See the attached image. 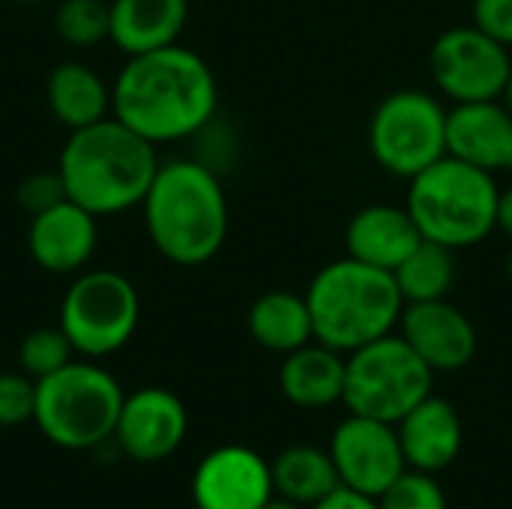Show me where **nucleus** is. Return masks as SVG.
I'll list each match as a JSON object with an SVG mask.
<instances>
[{
	"instance_id": "7ed1b4c3",
	"label": "nucleus",
	"mask_w": 512,
	"mask_h": 509,
	"mask_svg": "<svg viewBox=\"0 0 512 509\" xmlns=\"http://www.w3.org/2000/svg\"><path fill=\"white\" fill-rule=\"evenodd\" d=\"M141 207L150 243L177 267H201L225 246L228 198L204 162H162Z\"/></svg>"
},
{
	"instance_id": "2eb2a0df",
	"label": "nucleus",
	"mask_w": 512,
	"mask_h": 509,
	"mask_svg": "<svg viewBox=\"0 0 512 509\" xmlns=\"http://www.w3.org/2000/svg\"><path fill=\"white\" fill-rule=\"evenodd\" d=\"M99 216L84 210L75 201H60L36 216H30L27 249L30 258L57 276L81 273L99 243Z\"/></svg>"
},
{
	"instance_id": "c85d7f7f",
	"label": "nucleus",
	"mask_w": 512,
	"mask_h": 509,
	"mask_svg": "<svg viewBox=\"0 0 512 509\" xmlns=\"http://www.w3.org/2000/svg\"><path fill=\"white\" fill-rule=\"evenodd\" d=\"M66 198H69L66 195V183H63V177H60L57 168L54 171H36V174L24 177L21 186H18V192H15L18 207L27 210L30 216H36V213H42V210L66 201Z\"/></svg>"
},
{
	"instance_id": "0eeeda50",
	"label": "nucleus",
	"mask_w": 512,
	"mask_h": 509,
	"mask_svg": "<svg viewBox=\"0 0 512 509\" xmlns=\"http://www.w3.org/2000/svg\"><path fill=\"white\" fill-rule=\"evenodd\" d=\"M435 372L399 336H381L345 354V408L381 423H399L426 396H432Z\"/></svg>"
},
{
	"instance_id": "4468645a",
	"label": "nucleus",
	"mask_w": 512,
	"mask_h": 509,
	"mask_svg": "<svg viewBox=\"0 0 512 509\" xmlns=\"http://www.w3.org/2000/svg\"><path fill=\"white\" fill-rule=\"evenodd\" d=\"M396 330L435 375L459 372L477 357V327L459 306L450 303V297L405 303Z\"/></svg>"
},
{
	"instance_id": "f704fd0d",
	"label": "nucleus",
	"mask_w": 512,
	"mask_h": 509,
	"mask_svg": "<svg viewBox=\"0 0 512 509\" xmlns=\"http://www.w3.org/2000/svg\"><path fill=\"white\" fill-rule=\"evenodd\" d=\"M12 3H21V6H36V3H45V0H12Z\"/></svg>"
},
{
	"instance_id": "c756f323",
	"label": "nucleus",
	"mask_w": 512,
	"mask_h": 509,
	"mask_svg": "<svg viewBox=\"0 0 512 509\" xmlns=\"http://www.w3.org/2000/svg\"><path fill=\"white\" fill-rule=\"evenodd\" d=\"M471 24L512 48V0H474Z\"/></svg>"
},
{
	"instance_id": "f3484780",
	"label": "nucleus",
	"mask_w": 512,
	"mask_h": 509,
	"mask_svg": "<svg viewBox=\"0 0 512 509\" xmlns=\"http://www.w3.org/2000/svg\"><path fill=\"white\" fill-rule=\"evenodd\" d=\"M396 432L408 468L423 474H441L444 468H450L465 444L459 411L435 393L426 396L414 411H408L396 423Z\"/></svg>"
},
{
	"instance_id": "b1692460",
	"label": "nucleus",
	"mask_w": 512,
	"mask_h": 509,
	"mask_svg": "<svg viewBox=\"0 0 512 509\" xmlns=\"http://www.w3.org/2000/svg\"><path fill=\"white\" fill-rule=\"evenodd\" d=\"M393 276L405 303L447 300L456 285V252L441 243L420 240V246L393 270Z\"/></svg>"
},
{
	"instance_id": "2f4dec72",
	"label": "nucleus",
	"mask_w": 512,
	"mask_h": 509,
	"mask_svg": "<svg viewBox=\"0 0 512 509\" xmlns=\"http://www.w3.org/2000/svg\"><path fill=\"white\" fill-rule=\"evenodd\" d=\"M498 228L512 237V183L498 192Z\"/></svg>"
},
{
	"instance_id": "a878e982",
	"label": "nucleus",
	"mask_w": 512,
	"mask_h": 509,
	"mask_svg": "<svg viewBox=\"0 0 512 509\" xmlns=\"http://www.w3.org/2000/svg\"><path fill=\"white\" fill-rule=\"evenodd\" d=\"M72 354H75V348H72V342L60 324L57 327H36L21 339L18 363H21L24 375L39 381V378L54 375L57 369L69 366Z\"/></svg>"
},
{
	"instance_id": "412c9836",
	"label": "nucleus",
	"mask_w": 512,
	"mask_h": 509,
	"mask_svg": "<svg viewBox=\"0 0 512 509\" xmlns=\"http://www.w3.org/2000/svg\"><path fill=\"white\" fill-rule=\"evenodd\" d=\"M45 99L51 114L69 129H84L108 117L111 108V90L99 78L96 69L78 60H63L51 69Z\"/></svg>"
},
{
	"instance_id": "423d86ee",
	"label": "nucleus",
	"mask_w": 512,
	"mask_h": 509,
	"mask_svg": "<svg viewBox=\"0 0 512 509\" xmlns=\"http://www.w3.org/2000/svg\"><path fill=\"white\" fill-rule=\"evenodd\" d=\"M126 393L96 363H69L36 381L39 432L63 450H90L114 438Z\"/></svg>"
},
{
	"instance_id": "5701e85b",
	"label": "nucleus",
	"mask_w": 512,
	"mask_h": 509,
	"mask_svg": "<svg viewBox=\"0 0 512 509\" xmlns=\"http://www.w3.org/2000/svg\"><path fill=\"white\" fill-rule=\"evenodd\" d=\"M270 474H273V492L300 507H315L318 501H324L330 492L342 486L330 450L324 453L312 444H294L282 450L270 465Z\"/></svg>"
},
{
	"instance_id": "f8f14e48",
	"label": "nucleus",
	"mask_w": 512,
	"mask_h": 509,
	"mask_svg": "<svg viewBox=\"0 0 512 509\" xmlns=\"http://www.w3.org/2000/svg\"><path fill=\"white\" fill-rule=\"evenodd\" d=\"M192 498L198 509H261L273 498L270 465L252 447H216L195 468Z\"/></svg>"
},
{
	"instance_id": "1a4fd4ad",
	"label": "nucleus",
	"mask_w": 512,
	"mask_h": 509,
	"mask_svg": "<svg viewBox=\"0 0 512 509\" xmlns=\"http://www.w3.org/2000/svg\"><path fill=\"white\" fill-rule=\"evenodd\" d=\"M141 297L114 270H81L60 303V327L75 354L90 360L120 351L138 330Z\"/></svg>"
},
{
	"instance_id": "7c9ffc66",
	"label": "nucleus",
	"mask_w": 512,
	"mask_h": 509,
	"mask_svg": "<svg viewBox=\"0 0 512 509\" xmlns=\"http://www.w3.org/2000/svg\"><path fill=\"white\" fill-rule=\"evenodd\" d=\"M312 509H381V507H378V498H369V495H360V492H354V489L339 486L336 492H330L324 501H318Z\"/></svg>"
},
{
	"instance_id": "393cba45",
	"label": "nucleus",
	"mask_w": 512,
	"mask_h": 509,
	"mask_svg": "<svg viewBox=\"0 0 512 509\" xmlns=\"http://www.w3.org/2000/svg\"><path fill=\"white\" fill-rule=\"evenodd\" d=\"M54 30L66 45L90 48L111 39V3L105 0H63L54 12Z\"/></svg>"
},
{
	"instance_id": "cd10ccee",
	"label": "nucleus",
	"mask_w": 512,
	"mask_h": 509,
	"mask_svg": "<svg viewBox=\"0 0 512 509\" xmlns=\"http://www.w3.org/2000/svg\"><path fill=\"white\" fill-rule=\"evenodd\" d=\"M36 414V381L30 375H0V426L15 429Z\"/></svg>"
},
{
	"instance_id": "6ab92c4d",
	"label": "nucleus",
	"mask_w": 512,
	"mask_h": 509,
	"mask_svg": "<svg viewBox=\"0 0 512 509\" xmlns=\"http://www.w3.org/2000/svg\"><path fill=\"white\" fill-rule=\"evenodd\" d=\"M189 21V0H114L111 42L126 54L174 45Z\"/></svg>"
},
{
	"instance_id": "dca6fc26",
	"label": "nucleus",
	"mask_w": 512,
	"mask_h": 509,
	"mask_svg": "<svg viewBox=\"0 0 512 509\" xmlns=\"http://www.w3.org/2000/svg\"><path fill=\"white\" fill-rule=\"evenodd\" d=\"M447 156L489 174L512 171V117L501 99L459 102L447 111Z\"/></svg>"
},
{
	"instance_id": "6e6552de",
	"label": "nucleus",
	"mask_w": 512,
	"mask_h": 509,
	"mask_svg": "<svg viewBox=\"0 0 512 509\" xmlns=\"http://www.w3.org/2000/svg\"><path fill=\"white\" fill-rule=\"evenodd\" d=\"M369 153L390 177H417L447 156V108L426 90H393L372 111Z\"/></svg>"
},
{
	"instance_id": "f03ea898",
	"label": "nucleus",
	"mask_w": 512,
	"mask_h": 509,
	"mask_svg": "<svg viewBox=\"0 0 512 509\" xmlns=\"http://www.w3.org/2000/svg\"><path fill=\"white\" fill-rule=\"evenodd\" d=\"M159 165L156 144L117 117L69 132L57 159L69 201L81 204L93 216H114L141 207Z\"/></svg>"
},
{
	"instance_id": "473e14b6",
	"label": "nucleus",
	"mask_w": 512,
	"mask_h": 509,
	"mask_svg": "<svg viewBox=\"0 0 512 509\" xmlns=\"http://www.w3.org/2000/svg\"><path fill=\"white\" fill-rule=\"evenodd\" d=\"M261 509H303L300 504H294V501H285V498H270L267 504Z\"/></svg>"
},
{
	"instance_id": "4be33fe9",
	"label": "nucleus",
	"mask_w": 512,
	"mask_h": 509,
	"mask_svg": "<svg viewBox=\"0 0 512 509\" xmlns=\"http://www.w3.org/2000/svg\"><path fill=\"white\" fill-rule=\"evenodd\" d=\"M249 336L276 354H291L309 342H315V324L309 312L306 294H294L285 288L261 294L246 315Z\"/></svg>"
},
{
	"instance_id": "9d476101",
	"label": "nucleus",
	"mask_w": 512,
	"mask_h": 509,
	"mask_svg": "<svg viewBox=\"0 0 512 509\" xmlns=\"http://www.w3.org/2000/svg\"><path fill=\"white\" fill-rule=\"evenodd\" d=\"M429 72L453 105L498 99L512 72L510 48L477 24H456L432 42Z\"/></svg>"
},
{
	"instance_id": "c9c22d12",
	"label": "nucleus",
	"mask_w": 512,
	"mask_h": 509,
	"mask_svg": "<svg viewBox=\"0 0 512 509\" xmlns=\"http://www.w3.org/2000/svg\"><path fill=\"white\" fill-rule=\"evenodd\" d=\"M507 276H510V282H512V249H510V255H507Z\"/></svg>"
},
{
	"instance_id": "aec40b11",
	"label": "nucleus",
	"mask_w": 512,
	"mask_h": 509,
	"mask_svg": "<svg viewBox=\"0 0 512 509\" xmlns=\"http://www.w3.org/2000/svg\"><path fill=\"white\" fill-rule=\"evenodd\" d=\"M279 387L282 396L297 408H330L345 396V354L321 342H309L285 354V363L279 369Z\"/></svg>"
},
{
	"instance_id": "bb28decb",
	"label": "nucleus",
	"mask_w": 512,
	"mask_h": 509,
	"mask_svg": "<svg viewBox=\"0 0 512 509\" xmlns=\"http://www.w3.org/2000/svg\"><path fill=\"white\" fill-rule=\"evenodd\" d=\"M381 509H447V495L438 486L435 474L423 471H405L381 498Z\"/></svg>"
},
{
	"instance_id": "ddd939ff",
	"label": "nucleus",
	"mask_w": 512,
	"mask_h": 509,
	"mask_svg": "<svg viewBox=\"0 0 512 509\" xmlns=\"http://www.w3.org/2000/svg\"><path fill=\"white\" fill-rule=\"evenodd\" d=\"M186 432V405L165 387H144L123 399L114 438L129 459L162 462L180 450Z\"/></svg>"
},
{
	"instance_id": "72a5a7b5",
	"label": "nucleus",
	"mask_w": 512,
	"mask_h": 509,
	"mask_svg": "<svg viewBox=\"0 0 512 509\" xmlns=\"http://www.w3.org/2000/svg\"><path fill=\"white\" fill-rule=\"evenodd\" d=\"M498 99H501V105L510 111V117H512V72H510V78H507V84H504V90H501V96H498Z\"/></svg>"
},
{
	"instance_id": "39448f33",
	"label": "nucleus",
	"mask_w": 512,
	"mask_h": 509,
	"mask_svg": "<svg viewBox=\"0 0 512 509\" xmlns=\"http://www.w3.org/2000/svg\"><path fill=\"white\" fill-rule=\"evenodd\" d=\"M498 192L495 174L444 156L408 180L405 207L423 240L459 252L498 228Z\"/></svg>"
},
{
	"instance_id": "9b49d317",
	"label": "nucleus",
	"mask_w": 512,
	"mask_h": 509,
	"mask_svg": "<svg viewBox=\"0 0 512 509\" xmlns=\"http://www.w3.org/2000/svg\"><path fill=\"white\" fill-rule=\"evenodd\" d=\"M330 456L339 483L369 498H381L405 471V453L393 423L351 414L330 438Z\"/></svg>"
},
{
	"instance_id": "a211bd4d",
	"label": "nucleus",
	"mask_w": 512,
	"mask_h": 509,
	"mask_svg": "<svg viewBox=\"0 0 512 509\" xmlns=\"http://www.w3.org/2000/svg\"><path fill=\"white\" fill-rule=\"evenodd\" d=\"M420 231L408 213V207L393 204H369L357 210L345 225V249L348 258H357L369 267L393 273L417 246Z\"/></svg>"
},
{
	"instance_id": "f257e3e1",
	"label": "nucleus",
	"mask_w": 512,
	"mask_h": 509,
	"mask_svg": "<svg viewBox=\"0 0 512 509\" xmlns=\"http://www.w3.org/2000/svg\"><path fill=\"white\" fill-rule=\"evenodd\" d=\"M111 108L120 123L159 147L183 141L213 120L219 84L198 51L174 42L126 60L111 87Z\"/></svg>"
},
{
	"instance_id": "20e7f679",
	"label": "nucleus",
	"mask_w": 512,
	"mask_h": 509,
	"mask_svg": "<svg viewBox=\"0 0 512 509\" xmlns=\"http://www.w3.org/2000/svg\"><path fill=\"white\" fill-rule=\"evenodd\" d=\"M315 342L351 354L381 336L396 333L405 297L396 276L357 258H339L321 267L306 291Z\"/></svg>"
}]
</instances>
